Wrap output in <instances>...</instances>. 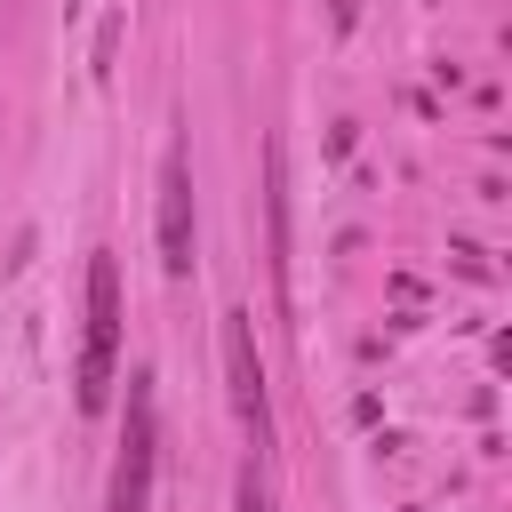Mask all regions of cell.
<instances>
[{
  "label": "cell",
  "mask_w": 512,
  "mask_h": 512,
  "mask_svg": "<svg viewBox=\"0 0 512 512\" xmlns=\"http://www.w3.org/2000/svg\"><path fill=\"white\" fill-rule=\"evenodd\" d=\"M112 376H120V264L96 248L88 256V336H80V368H72L80 416H96L112 400Z\"/></svg>",
  "instance_id": "obj_1"
},
{
  "label": "cell",
  "mask_w": 512,
  "mask_h": 512,
  "mask_svg": "<svg viewBox=\"0 0 512 512\" xmlns=\"http://www.w3.org/2000/svg\"><path fill=\"white\" fill-rule=\"evenodd\" d=\"M152 472H160V408H152V368H128V424L112 456L104 512H152Z\"/></svg>",
  "instance_id": "obj_2"
},
{
  "label": "cell",
  "mask_w": 512,
  "mask_h": 512,
  "mask_svg": "<svg viewBox=\"0 0 512 512\" xmlns=\"http://www.w3.org/2000/svg\"><path fill=\"white\" fill-rule=\"evenodd\" d=\"M224 392H232V416L256 432V448L272 440V392H264V360H256V312L232 304L224 312Z\"/></svg>",
  "instance_id": "obj_3"
},
{
  "label": "cell",
  "mask_w": 512,
  "mask_h": 512,
  "mask_svg": "<svg viewBox=\"0 0 512 512\" xmlns=\"http://www.w3.org/2000/svg\"><path fill=\"white\" fill-rule=\"evenodd\" d=\"M160 264H168V280H192V160H184V144H168V160H160Z\"/></svg>",
  "instance_id": "obj_4"
},
{
  "label": "cell",
  "mask_w": 512,
  "mask_h": 512,
  "mask_svg": "<svg viewBox=\"0 0 512 512\" xmlns=\"http://www.w3.org/2000/svg\"><path fill=\"white\" fill-rule=\"evenodd\" d=\"M264 216H272V288L288 296V168H280V144H264Z\"/></svg>",
  "instance_id": "obj_5"
},
{
  "label": "cell",
  "mask_w": 512,
  "mask_h": 512,
  "mask_svg": "<svg viewBox=\"0 0 512 512\" xmlns=\"http://www.w3.org/2000/svg\"><path fill=\"white\" fill-rule=\"evenodd\" d=\"M240 512H280V504H272V488H264V480H256V464H248V472H240Z\"/></svg>",
  "instance_id": "obj_6"
},
{
  "label": "cell",
  "mask_w": 512,
  "mask_h": 512,
  "mask_svg": "<svg viewBox=\"0 0 512 512\" xmlns=\"http://www.w3.org/2000/svg\"><path fill=\"white\" fill-rule=\"evenodd\" d=\"M448 256H456V272H464V280H496V272H488V256H480V248H472V240H456V248H448Z\"/></svg>",
  "instance_id": "obj_7"
}]
</instances>
